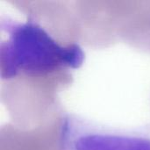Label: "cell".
I'll list each match as a JSON object with an SVG mask.
<instances>
[{
  "label": "cell",
  "instance_id": "obj_1",
  "mask_svg": "<svg viewBox=\"0 0 150 150\" xmlns=\"http://www.w3.org/2000/svg\"><path fill=\"white\" fill-rule=\"evenodd\" d=\"M1 76L50 89L69 83L85 54L77 44L63 45L33 20L1 19Z\"/></svg>",
  "mask_w": 150,
  "mask_h": 150
},
{
  "label": "cell",
  "instance_id": "obj_2",
  "mask_svg": "<svg viewBox=\"0 0 150 150\" xmlns=\"http://www.w3.org/2000/svg\"><path fill=\"white\" fill-rule=\"evenodd\" d=\"M57 150H150V125L113 127L65 113Z\"/></svg>",
  "mask_w": 150,
  "mask_h": 150
}]
</instances>
